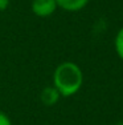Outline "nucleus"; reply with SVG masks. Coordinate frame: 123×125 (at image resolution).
<instances>
[{"mask_svg":"<svg viewBox=\"0 0 123 125\" xmlns=\"http://www.w3.org/2000/svg\"><path fill=\"white\" fill-rule=\"evenodd\" d=\"M83 73L73 61H64L56 67L53 72V87L61 97H72L82 88Z\"/></svg>","mask_w":123,"mask_h":125,"instance_id":"nucleus-1","label":"nucleus"},{"mask_svg":"<svg viewBox=\"0 0 123 125\" xmlns=\"http://www.w3.org/2000/svg\"><path fill=\"white\" fill-rule=\"evenodd\" d=\"M56 0H33L31 5V10L36 16L39 17H48L52 16L57 10Z\"/></svg>","mask_w":123,"mask_h":125,"instance_id":"nucleus-2","label":"nucleus"},{"mask_svg":"<svg viewBox=\"0 0 123 125\" xmlns=\"http://www.w3.org/2000/svg\"><path fill=\"white\" fill-rule=\"evenodd\" d=\"M57 7L66 12H78L87 5L89 0H56Z\"/></svg>","mask_w":123,"mask_h":125,"instance_id":"nucleus-3","label":"nucleus"},{"mask_svg":"<svg viewBox=\"0 0 123 125\" xmlns=\"http://www.w3.org/2000/svg\"><path fill=\"white\" fill-rule=\"evenodd\" d=\"M60 97H61V94L58 93V91L53 87V85H52V87L44 88L42 92H41V101H42L46 106H52V105H54V104H57L58 100H60Z\"/></svg>","mask_w":123,"mask_h":125,"instance_id":"nucleus-4","label":"nucleus"},{"mask_svg":"<svg viewBox=\"0 0 123 125\" xmlns=\"http://www.w3.org/2000/svg\"><path fill=\"white\" fill-rule=\"evenodd\" d=\"M114 48L118 55V57L123 61V27L116 32L115 39H114Z\"/></svg>","mask_w":123,"mask_h":125,"instance_id":"nucleus-5","label":"nucleus"},{"mask_svg":"<svg viewBox=\"0 0 123 125\" xmlns=\"http://www.w3.org/2000/svg\"><path fill=\"white\" fill-rule=\"evenodd\" d=\"M0 125H12L11 118L1 111H0Z\"/></svg>","mask_w":123,"mask_h":125,"instance_id":"nucleus-6","label":"nucleus"},{"mask_svg":"<svg viewBox=\"0 0 123 125\" xmlns=\"http://www.w3.org/2000/svg\"><path fill=\"white\" fill-rule=\"evenodd\" d=\"M11 4V0H0V12H4Z\"/></svg>","mask_w":123,"mask_h":125,"instance_id":"nucleus-7","label":"nucleus"}]
</instances>
